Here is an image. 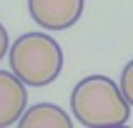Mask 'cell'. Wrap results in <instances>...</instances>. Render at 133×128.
Returning <instances> with one entry per match:
<instances>
[{"instance_id":"7","label":"cell","mask_w":133,"mask_h":128,"mask_svg":"<svg viewBox=\"0 0 133 128\" xmlns=\"http://www.w3.org/2000/svg\"><path fill=\"white\" fill-rule=\"evenodd\" d=\"M8 45H10V38H8V30H5V25L0 23V60L5 58V53H8Z\"/></svg>"},{"instance_id":"1","label":"cell","mask_w":133,"mask_h":128,"mask_svg":"<svg viewBox=\"0 0 133 128\" xmlns=\"http://www.w3.org/2000/svg\"><path fill=\"white\" fill-rule=\"evenodd\" d=\"M73 118L85 128H116L131 118V103L121 96L118 83L108 75H88L70 93Z\"/></svg>"},{"instance_id":"2","label":"cell","mask_w":133,"mask_h":128,"mask_svg":"<svg viewBox=\"0 0 133 128\" xmlns=\"http://www.w3.org/2000/svg\"><path fill=\"white\" fill-rule=\"evenodd\" d=\"M10 73L30 88H43L60 75L63 68V50L55 38L45 33H25L8 45Z\"/></svg>"},{"instance_id":"3","label":"cell","mask_w":133,"mask_h":128,"mask_svg":"<svg viewBox=\"0 0 133 128\" xmlns=\"http://www.w3.org/2000/svg\"><path fill=\"white\" fill-rule=\"evenodd\" d=\"M83 0H28L30 18L45 30H68L83 15Z\"/></svg>"},{"instance_id":"6","label":"cell","mask_w":133,"mask_h":128,"mask_svg":"<svg viewBox=\"0 0 133 128\" xmlns=\"http://www.w3.org/2000/svg\"><path fill=\"white\" fill-rule=\"evenodd\" d=\"M121 96L126 98L128 103H133V63H126V68H123V73H121Z\"/></svg>"},{"instance_id":"5","label":"cell","mask_w":133,"mask_h":128,"mask_svg":"<svg viewBox=\"0 0 133 128\" xmlns=\"http://www.w3.org/2000/svg\"><path fill=\"white\" fill-rule=\"evenodd\" d=\"M20 128H70L73 120L60 105L53 103H35L33 108L25 105V111L18 118Z\"/></svg>"},{"instance_id":"4","label":"cell","mask_w":133,"mask_h":128,"mask_svg":"<svg viewBox=\"0 0 133 128\" xmlns=\"http://www.w3.org/2000/svg\"><path fill=\"white\" fill-rule=\"evenodd\" d=\"M28 105V90L13 73L0 70V128L18 123L20 113Z\"/></svg>"}]
</instances>
